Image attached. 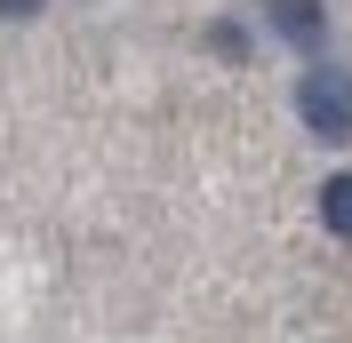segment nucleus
Wrapping results in <instances>:
<instances>
[{"label": "nucleus", "instance_id": "nucleus-4", "mask_svg": "<svg viewBox=\"0 0 352 343\" xmlns=\"http://www.w3.org/2000/svg\"><path fill=\"white\" fill-rule=\"evenodd\" d=\"M48 0H0V16H41Z\"/></svg>", "mask_w": 352, "mask_h": 343}, {"label": "nucleus", "instance_id": "nucleus-2", "mask_svg": "<svg viewBox=\"0 0 352 343\" xmlns=\"http://www.w3.org/2000/svg\"><path fill=\"white\" fill-rule=\"evenodd\" d=\"M264 16H272V32H280L288 48H320L329 40V8H320V0H272Z\"/></svg>", "mask_w": 352, "mask_h": 343}, {"label": "nucleus", "instance_id": "nucleus-3", "mask_svg": "<svg viewBox=\"0 0 352 343\" xmlns=\"http://www.w3.org/2000/svg\"><path fill=\"white\" fill-rule=\"evenodd\" d=\"M320 224H329L336 239H352V176H329V184H320Z\"/></svg>", "mask_w": 352, "mask_h": 343}, {"label": "nucleus", "instance_id": "nucleus-1", "mask_svg": "<svg viewBox=\"0 0 352 343\" xmlns=\"http://www.w3.org/2000/svg\"><path fill=\"white\" fill-rule=\"evenodd\" d=\"M296 112H305V128H312V136L344 144V136H352V72L312 64L305 80H296Z\"/></svg>", "mask_w": 352, "mask_h": 343}]
</instances>
